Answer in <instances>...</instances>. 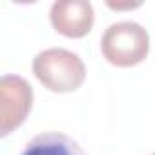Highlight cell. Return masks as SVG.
Wrapping results in <instances>:
<instances>
[{
    "label": "cell",
    "instance_id": "1",
    "mask_svg": "<svg viewBox=\"0 0 155 155\" xmlns=\"http://www.w3.org/2000/svg\"><path fill=\"white\" fill-rule=\"evenodd\" d=\"M33 73L38 82L53 93H71L86 81L82 58L64 48H49L33 58Z\"/></svg>",
    "mask_w": 155,
    "mask_h": 155
},
{
    "label": "cell",
    "instance_id": "2",
    "mask_svg": "<svg viewBox=\"0 0 155 155\" xmlns=\"http://www.w3.org/2000/svg\"><path fill=\"white\" fill-rule=\"evenodd\" d=\"M101 51L104 58L117 68H131L148 57L150 37L148 31L131 20H122L108 26L101 38Z\"/></svg>",
    "mask_w": 155,
    "mask_h": 155
},
{
    "label": "cell",
    "instance_id": "3",
    "mask_svg": "<svg viewBox=\"0 0 155 155\" xmlns=\"http://www.w3.org/2000/svg\"><path fill=\"white\" fill-rule=\"evenodd\" d=\"M33 106V88L18 75L0 79V135L6 137L17 130Z\"/></svg>",
    "mask_w": 155,
    "mask_h": 155
},
{
    "label": "cell",
    "instance_id": "4",
    "mask_svg": "<svg viewBox=\"0 0 155 155\" xmlns=\"http://www.w3.org/2000/svg\"><path fill=\"white\" fill-rule=\"evenodd\" d=\"M49 20L57 33L68 38H82L93 28L95 11L86 0H57L49 9Z\"/></svg>",
    "mask_w": 155,
    "mask_h": 155
},
{
    "label": "cell",
    "instance_id": "5",
    "mask_svg": "<svg viewBox=\"0 0 155 155\" xmlns=\"http://www.w3.org/2000/svg\"><path fill=\"white\" fill-rule=\"evenodd\" d=\"M22 155H86L81 144L60 131H46L33 137Z\"/></svg>",
    "mask_w": 155,
    "mask_h": 155
},
{
    "label": "cell",
    "instance_id": "6",
    "mask_svg": "<svg viewBox=\"0 0 155 155\" xmlns=\"http://www.w3.org/2000/svg\"><path fill=\"white\" fill-rule=\"evenodd\" d=\"M108 6H110L111 9H135V8H139L140 4H113V2H108Z\"/></svg>",
    "mask_w": 155,
    "mask_h": 155
},
{
    "label": "cell",
    "instance_id": "7",
    "mask_svg": "<svg viewBox=\"0 0 155 155\" xmlns=\"http://www.w3.org/2000/svg\"><path fill=\"white\" fill-rule=\"evenodd\" d=\"M151 155H155V153H151Z\"/></svg>",
    "mask_w": 155,
    "mask_h": 155
}]
</instances>
